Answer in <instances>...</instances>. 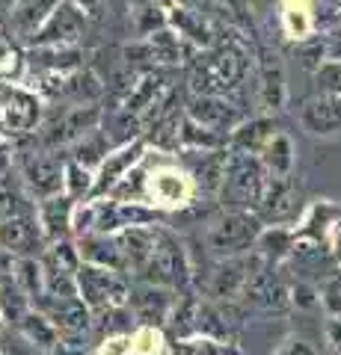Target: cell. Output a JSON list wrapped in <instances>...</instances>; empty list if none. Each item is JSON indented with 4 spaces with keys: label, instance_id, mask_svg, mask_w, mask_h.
<instances>
[{
    "label": "cell",
    "instance_id": "cell-9",
    "mask_svg": "<svg viewBox=\"0 0 341 355\" xmlns=\"http://www.w3.org/2000/svg\"><path fill=\"white\" fill-rule=\"evenodd\" d=\"M42 246V231L30 216H13L0 219V249L6 254H18V258H33V252Z\"/></svg>",
    "mask_w": 341,
    "mask_h": 355
},
{
    "label": "cell",
    "instance_id": "cell-24",
    "mask_svg": "<svg viewBox=\"0 0 341 355\" xmlns=\"http://www.w3.org/2000/svg\"><path fill=\"white\" fill-rule=\"evenodd\" d=\"M81 266V258H78V249H72V243H53V246L45 252V258H42V270H53V272H69L74 275Z\"/></svg>",
    "mask_w": 341,
    "mask_h": 355
},
{
    "label": "cell",
    "instance_id": "cell-3",
    "mask_svg": "<svg viewBox=\"0 0 341 355\" xmlns=\"http://www.w3.org/2000/svg\"><path fill=\"white\" fill-rule=\"evenodd\" d=\"M74 284H78L81 302L92 311L122 308L128 302V284L113 270H104V266L81 263L78 272H74Z\"/></svg>",
    "mask_w": 341,
    "mask_h": 355
},
{
    "label": "cell",
    "instance_id": "cell-29",
    "mask_svg": "<svg viewBox=\"0 0 341 355\" xmlns=\"http://www.w3.org/2000/svg\"><path fill=\"white\" fill-rule=\"evenodd\" d=\"M42 57H45V60H33V69H72V65H78L81 53L53 48V51H45Z\"/></svg>",
    "mask_w": 341,
    "mask_h": 355
},
{
    "label": "cell",
    "instance_id": "cell-19",
    "mask_svg": "<svg viewBox=\"0 0 341 355\" xmlns=\"http://www.w3.org/2000/svg\"><path fill=\"white\" fill-rule=\"evenodd\" d=\"M69 198H60V196H53V198H45L39 207V219H42V231H45V237L53 240V243H60L65 237V231H69Z\"/></svg>",
    "mask_w": 341,
    "mask_h": 355
},
{
    "label": "cell",
    "instance_id": "cell-30",
    "mask_svg": "<svg viewBox=\"0 0 341 355\" xmlns=\"http://www.w3.org/2000/svg\"><path fill=\"white\" fill-rule=\"evenodd\" d=\"M267 163H270V169L276 172V175L288 172V166H291V146H288V139H285V137L273 139L270 154H267Z\"/></svg>",
    "mask_w": 341,
    "mask_h": 355
},
{
    "label": "cell",
    "instance_id": "cell-25",
    "mask_svg": "<svg viewBox=\"0 0 341 355\" xmlns=\"http://www.w3.org/2000/svg\"><path fill=\"white\" fill-rule=\"evenodd\" d=\"M190 113L202 121L208 128H226L235 121V110L223 104V101H214V98H205V101H196L190 107Z\"/></svg>",
    "mask_w": 341,
    "mask_h": 355
},
{
    "label": "cell",
    "instance_id": "cell-1",
    "mask_svg": "<svg viewBox=\"0 0 341 355\" xmlns=\"http://www.w3.org/2000/svg\"><path fill=\"white\" fill-rule=\"evenodd\" d=\"M142 282L155 284V287H167V291H178L187 284V258L181 243L175 240L167 231H155V249H151L149 263L140 270Z\"/></svg>",
    "mask_w": 341,
    "mask_h": 355
},
{
    "label": "cell",
    "instance_id": "cell-37",
    "mask_svg": "<svg viewBox=\"0 0 341 355\" xmlns=\"http://www.w3.org/2000/svg\"><path fill=\"white\" fill-rule=\"evenodd\" d=\"M69 178H72V196H81L86 193V187H90V181H86V172L81 169V166H69Z\"/></svg>",
    "mask_w": 341,
    "mask_h": 355
},
{
    "label": "cell",
    "instance_id": "cell-4",
    "mask_svg": "<svg viewBox=\"0 0 341 355\" xmlns=\"http://www.w3.org/2000/svg\"><path fill=\"white\" fill-rule=\"evenodd\" d=\"M223 198H228V205L235 207H249L261 202L264 184H261V169L256 160L249 157H235L228 163V169L223 172Z\"/></svg>",
    "mask_w": 341,
    "mask_h": 355
},
{
    "label": "cell",
    "instance_id": "cell-18",
    "mask_svg": "<svg viewBox=\"0 0 341 355\" xmlns=\"http://www.w3.org/2000/svg\"><path fill=\"white\" fill-rule=\"evenodd\" d=\"M196 320H199V299L193 293H184L178 302H172V311L167 317V326H169V335L175 340H184L196 331Z\"/></svg>",
    "mask_w": 341,
    "mask_h": 355
},
{
    "label": "cell",
    "instance_id": "cell-6",
    "mask_svg": "<svg viewBox=\"0 0 341 355\" xmlns=\"http://www.w3.org/2000/svg\"><path fill=\"white\" fill-rule=\"evenodd\" d=\"M256 266L258 261H247V258H226L223 263H217L211 282H208V299L211 302H235L244 293L247 279Z\"/></svg>",
    "mask_w": 341,
    "mask_h": 355
},
{
    "label": "cell",
    "instance_id": "cell-36",
    "mask_svg": "<svg viewBox=\"0 0 341 355\" xmlns=\"http://www.w3.org/2000/svg\"><path fill=\"white\" fill-rule=\"evenodd\" d=\"M155 57H163V60H175V57H178V44H175L167 33L155 36Z\"/></svg>",
    "mask_w": 341,
    "mask_h": 355
},
{
    "label": "cell",
    "instance_id": "cell-39",
    "mask_svg": "<svg viewBox=\"0 0 341 355\" xmlns=\"http://www.w3.org/2000/svg\"><path fill=\"white\" fill-rule=\"evenodd\" d=\"M326 331H329V340H333V347H335L338 355H341V317H333V320H329Z\"/></svg>",
    "mask_w": 341,
    "mask_h": 355
},
{
    "label": "cell",
    "instance_id": "cell-32",
    "mask_svg": "<svg viewBox=\"0 0 341 355\" xmlns=\"http://www.w3.org/2000/svg\"><path fill=\"white\" fill-rule=\"evenodd\" d=\"M13 216H21V202L13 187L0 184V219H13Z\"/></svg>",
    "mask_w": 341,
    "mask_h": 355
},
{
    "label": "cell",
    "instance_id": "cell-16",
    "mask_svg": "<svg viewBox=\"0 0 341 355\" xmlns=\"http://www.w3.org/2000/svg\"><path fill=\"white\" fill-rule=\"evenodd\" d=\"M303 125L312 133H333L335 128H341V95H326L306 104Z\"/></svg>",
    "mask_w": 341,
    "mask_h": 355
},
{
    "label": "cell",
    "instance_id": "cell-15",
    "mask_svg": "<svg viewBox=\"0 0 341 355\" xmlns=\"http://www.w3.org/2000/svg\"><path fill=\"white\" fill-rule=\"evenodd\" d=\"M81 33H83V18H81V12H78L74 6H60V9H53L51 24L42 30L39 42H42V44H65V42L81 39Z\"/></svg>",
    "mask_w": 341,
    "mask_h": 355
},
{
    "label": "cell",
    "instance_id": "cell-7",
    "mask_svg": "<svg viewBox=\"0 0 341 355\" xmlns=\"http://www.w3.org/2000/svg\"><path fill=\"white\" fill-rule=\"evenodd\" d=\"M42 305V314H45L53 329L63 331L65 338H81L90 331L92 326V317H90V308L81 302V296H69V299H51V296H42L39 299Z\"/></svg>",
    "mask_w": 341,
    "mask_h": 355
},
{
    "label": "cell",
    "instance_id": "cell-43",
    "mask_svg": "<svg viewBox=\"0 0 341 355\" xmlns=\"http://www.w3.org/2000/svg\"><path fill=\"white\" fill-rule=\"evenodd\" d=\"M338 258H341V234H338Z\"/></svg>",
    "mask_w": 341,
    "mask_h": 355
},
{
    "label": "cell",
    "instance_id": "cell-34",
    "mask_svg": "<svg viewBox=\"0 0 341 355\" xmlns=\"http://www.w3.org/2000/svg\"><path fill=\"white\" fill-rule=\"evenodd\" d=\"M324 305L333 317H341V279H329L324 287Z\"/></svg>",
    "mask_w": 341,
    "mask_h": 355
},
{
    "label": "cell",
    "instance_id": "cell-12",
    "mask_svg": "<svg viewBox=\"0 0 341 355\" xmlns=\"http://www.w3.org/2000/svg\"><path fill=\"white\" fill-rule=\"evenodd\" d=\"M116 246H119V258H122V270L140 272L149 263L151 249H155V231L128 228L116 237Z\"/></svg>",
    "mask_w": 341,
    "mask_h": 355
},
{
    "label": "cell",
    "instance_id": "cell-26",
    "mask_svg": "<svg viewBox=\"0 0 341 355\" xmlns=\"http://www.w3.org/2000/svg\"><path fill=\"white\" fill-rule=\"evenodd\" d=\"M0 355H42V352L21 338L18 329H0Z\"/></svg>",
    "mask_w": 341,
    "mask_h": 355
},
{
    "label": "cell",
    "instance_id": "cell-35",
    "mask_svg": "<svg viewBox=\"0 0 341 355\" xmlns=\"http://www.w3.org/2000/svg\"><path fill=\"white\" fill-rule=\"evenodd\" d=\"M101 151H104V139H101V137H92L90 142H81L78 157H81L83 163H92V160L101 157Z\"/></svg>",
    "mask_w": 341,
    "mask_h": 355
},
{
    "label": "cell",
    "instance_id": "cell-40",
    "mask_svg": "<svg viewBox=\"0 0 341 355\" xmlns=\"http://www.w3.org/2000/svg\"><path fill=\"white\" fill-rule=\"evenodd\" d=\"M285 355H315V349L306 347V343H300V340H291L288 349H285Z\"/></svg>",
    "mask_w": 341,
    "mask_h": 355
},
{
    "label": "cell",
    "instance_id": "cell-44",
    "mask_svg": "<svg viewBox=\"0 0 341 355\" xmlns=\"http://www.w3.org/2000/svg\"><path fill=\"white\" fill-rule=\"evenodd\" d=\"M335 3H341V0H335Z\"/></svg>",
    "mask_w": 341,
    "mask_h": 355
},
{
    "label": "cell",
    "instance_id": "cell-28",
    "mask_svg": "<svg viewBox=\"0 0 341 355\" xmlns=\"http://www.w3.org/2000/svg\"><path fill=\"white\" fill-rule=\"evenodd\" d=\"M137 151H140V148H128V151H122V154H116V157H110V160L104 163V169H101V184H98V190H107V187L119 178V172H122L128 163H134Z\"/></svg>",
    "mask_w": 341,
    "mask_h": 355
},
{
    "label": "cell",
    "instance_id": "cell-42",
    "mask_svg": "<svg viewBox=\"0 0 341 355\" xmlns=\"http://www.w3.org/2000/svg\"><path fill=\"white\" fill-rule=\"evenodd\" d=\"M81 3H86V9H95V6H98V0H81Z\"/></svg>",
    "mask_w": 341,
    "mask_h": 355
},
{
    "label": "cell",
    "instance_id": "cell-10",
    "mask_svg": "<svg viewBox=\"0 0 341 355\" xmlns=\"http://www.w3.org/2000/svg\"><path fill=\"white\" fill-rule=\"evenodd\" d=\"M24 178L30 184V190L36 196H45L53 198L63 187V163L57 154H48V151H39V154H30L24 160Z\"/></svg>",
    "mask_w": 341,
    "mask_h": 355
},
{
    "label": "cell",
    "instance_id": "cell-33",
    "mask_svg": "<svg viewBox=\"0 0 341 355\" xmlns=\"http://www.w3.org/2000/svg\"><path fill=\"white\" fill-rule=\"evenodd\" d=\"M317 80L324 89H329V95H341V62H329L317 71Z\"/></svg>",
    "mask_w": 341,
    "mask_h": 355
},
{
    "label": "cell",
    "instance_id": "cell-27",
    "mask_svg": "<svg viewBox=\"0 0 341 355\" xmlns=\"http://www.w3.org/2000/svg\"><path fill=\"white\" fill-rule=\"evenodd\" d=\"M264 101L276 107L282 101V71H279V62H264Z\"/></svg>",
    "mask_w": 341,
    "mask_h": 355
},
{
    "label": "cell",
    "instance_id": "cell-20",
    "mask_svg": "<svg viewBox=\"0 0 341 355\" xmlns=\"http://www.w3.org/2000/svg\"><path fill=\"white\" fill-rule=\"evenodd\" d=\"M81 254H83V258L90 261L92 266H104V270H113V272L122 270V258H119L116 240H110V237H104V234L83 237Z\"/></svg>",
    "mask_w": 341,
    "mask_h": 355
},
{
    "label": "cell",
    "instance_id": "cell-21",
    "mask_svg": "<svg viewBox=\"0 0 341 355\" xmlns=\"http://www.w3.org/2000/svg\"><path fill=\"white\" fill-rule=\"evenodd\" d=\"M27 311H30V299L21 293V287L9 275H3L0 279V320H6L9 326H18L27 317Z\"/></svg>",
    "mask_w": 341,
    "mask_h": 355
},
{
    "label": "cell",
    "instance_id": "cell-41",
    "mask_svg": "<svg viewBox=\"0 0 341 355\" xmlns=\"http://www.w3.org/2000/svg\"><path fill=\"white\" fill-rule=\"evenodd\" d=\"M333 53H335V57H341V33L335 36V48H333Z\"/></svg>",
    "mask_w": 341,
    "mask_h": 355
},
{
    "label": "cell",
    "instance_id": "cell-5",
    "mask_svg": "<svg viewBox=\"0 0 341 355\" xmlns=\"http://www.w3.org/2000/svg\"><path fill=\"white\" fill-rule=\"evenodd\" d=\"M244 74V62H240L238 53L232 51H217V53H208L196 62V71H193V86L199 92H219V89H228L240 80Z\"/></svg>",
    "mask_w": 341,
    "mask_h": 355
},
{
    "label": "cell",
    "instance_id": "cell-2",
    "mask_svg": "<svg viewBox=\"0 0 341 355\" xmlns=\"http://www.w3.org/2000/svg\"><path fill=\"white\" fill-rule=\"evenodd\" d=\"M261 237V222L247 210H232L208 228V249L219 258H240Z\"/></svg>",
    "mask_w": 341,
    "mask_h": 355
},
{
    "label": "cell",
    "instance_id": "cell-22",
    "mask_svg": "<svg viewBox=\"0 0 341 355\" xmlns=\"http://www.w3.org/2000/svg\"><path fill=\"white\" fill-rule=\"evenodd\" d=\"M21 293L33 302H39L42 293H45V279H42V263L36 258H18L15 261V279H13Z\"/></svg>",
    "mask_w": 341,
    "mask_h": 355
},
{
    "label": "cell",
    "instance_id": "cell-38",
    "mask_svg": "<svg viewBox=\"0 0 341 355\" xmlns=\"http://www.w3.org/2000/svg\"><path fill=\"white\" fill-rule=\"evenodd\" d=\"M264 128L267 125H252V128H247V133H238V146H252V142L264 133Z\"/></svg>",
    "mask_w": 341,
    "mask_h": 355
},
{
    "label": "cell",
    "instance_id": "cell-8",
    "mask_svg": "<svg viewBox=\"0 0 341 355\" xmlns=\"http://www.w3.org/2000/svg\"><path fill=\"white\" fill-rule=\"evenodd\" d=\"M128 311L131 317L149 326H163L172 311V291L155 284H142L137 291H128Z\"/></svg>",
    "mask_w": 341,
    "mask_h": 355
},
{
    "label": "cell",
    "instance_id": "cell-23",
    "mask_svg": "<svg viewBox=\"0 0 341 355\" xmlns=\"http://www.w3.org/2000/svg\"><path fill=\"white\" fill-rule=\"evenodd\" d=\"M172 355H244V352L226 340L184 338V340H172Z\"/></svg>",
    "mask_w": 341,
    "mask_h": 355
},
{
    "label": "cell",
    "instance_id": "cell-17",
    "mask_svg": "<svg viewBox=\"0 0 341 355\" xmlns=\"http://www.w3.org/2000/svg\"><path fill=\"white\" fill-rule=\"evenodd\" d=\"M15 329L21 331V338L27 343H33L39 352H51L60 343V331L53 329V323L42 314V311H27V317L21 320Z\"/></svg>",
    "mask_w": 341,
    "mask_h": 355
},
{
    "label": "cell",
    "instance_id": "cell-11",
    "mask_svg": "<svg viewBox=\"0 0 341 355\" xmlns=\"http://www.w3.org/2000/svg\"><path fill=\"white\" fill-rule=\"evenodd\" d=\"M98 121V110L95 107H74L69 110L63 119L51 121L42 133V142H48V146H60V142H69L74 137H83L86 130H92Z\"/></svg>",
    "mask_w": 341,
    "mask_h": 355
},
{
    "label": "cell",
    "instance_id": "cell-31",
    "mask_svg": "<svg viewBox=\"0 0 341 355\" xmlns=\"http://www.w3.org/2000/svg\"><path fill=\"white\" fill-rule=\"evenodd\" d=\"M261 258H279V254L285 252L282 246H288V234L285 231H270V234L261 237Z\"/></svg>",
    "mask_w": 341,
    "mask_h": 355
},
{
    "label": "cell",
    "instance_id": "cell-14",
    "mask_svg": "<svg viewBox=\"0 0 341 355\" xmlns=\"http://www.w3.org/2000/svg\"><path fill=\"white\" fill-rule=\"evenodd\" d=\"M57 6H60V0H18V3L13 6L9 24H13V30L21 39H30L33 33L39 30L42 21H45Z\"/></svg>",
    "mask_w": 341,
    "mask_h": 355
},
{
    "label": "cell",
    "instance_id": "cell-13",
    "mask_svg": "<svg viewBox=\"0 0 341 355\" xmlns=\"http://www.w3.org/2000/svg\"><path fill=\"white\" fill-rule=\"evenodd\" d=\"M258 205H261V214L267 216L270 222L291 219L297 214V190H294V184L285 175L273 178L270 187L261 193V202Z\"/></svg>",
    "mask_w": 341,
    "mask_h": 355
}]
</instances>
